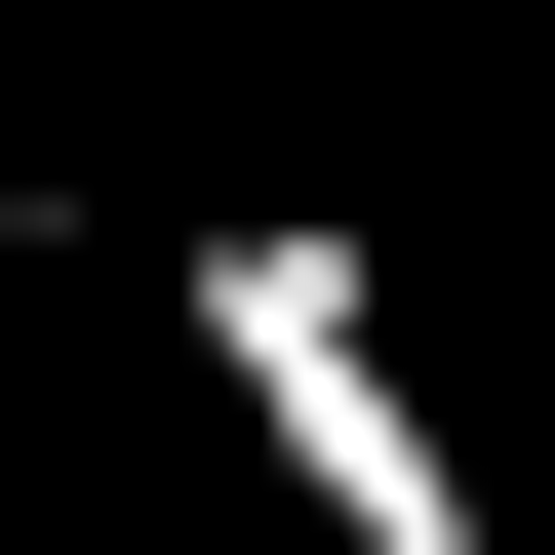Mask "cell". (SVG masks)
I'll return each mask as SVG.
<instances>
[{
  "instance_id": "obj_1",
  "label": "cell",
  "mask_w": 555,
  "mask_h": 555,
  "mask_svg": "<svg viewBox=\"0 0 555 555\" xmlns=\"http://www.w3.org/2000/svg\"><path fill=\"white\" fill-rule=\"evenodd\" d=\"M159 358H198V437L278 476V555H516V476L437 437V358H397L358 198H198V238H159Z\"/></svg>"
}]
</instances>
